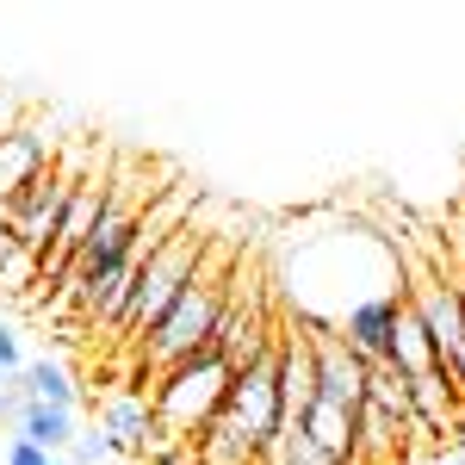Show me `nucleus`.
<instances>
[{"instance_id":"ddd939ff","label":"nucleus","mask_w":465,"mask_h":465,"mask_svg":"<svg viewBox=\"0 0 465 465\" xmlns=\"http://www.w3.org/2000/svg\"><path fill=\"white\" fill-rule=\"evenodd\" d=\"M391 366L403 372V379H422V372H434V348H429V329H422V317L410 311V298H403V311H397V335H391Z\"/></svg>"},{"instance_id":"4468645a","label":"nucleus","mask_w":465,"mask_h":465,"mask_svg":"<svg viewBox=\"0 0 465 465\" xmlns=\"http://www.w3.org/2000/svg\"><path fill=\"white\" fill-rule=\"evenodd\" d=\"M25 397L44 403V410H74V379L63 360H25Z\"/></svg>"},{"instance_id":"7ed1b4c3","label":"nucleus","mask_w":465,"mask_h":465,"mask_svg":"<svg viewBox=\"0 0 465 465\" xmlns=\"http://www.w3.org/2000/svg\"><path fill=\"white\" fill-rule=\"evenodd\" d=\"M199 261H205V236H199V223H186L174 230L162 249L143 261V273H137V292H131V311H124V335H149L155 322L168 317V304L180 298V286L199 273Z\"/></svg>"},{"instance_id":"39448f33","label":"nucleus","mask_w":465,"mask_h":465,"mask_svg":"<svg viewBox=\"0 0 465 465\" xmlns=\"http://www.w3.org/2000/svg\"><path fill=\"white\" fill-rule=\"evenodd\" d=\"M397 311H403V292H379V298H366L354 304L348 317L335 322V335L354 348L366 366H391V335H397Z\"/></svg>"},{"instance_id":"0eeeda50","label":"nucleus","mask_w":465,"mask_h":465,"mask_svg":"<svg viewBox=\"0 0 465 465\" xmlns=\"http://www.w3.org/2000/svg\"><path fill=\"white\" fill-rule=\"evenodd\" d=\"M317 403V354H311V335H286L280 341V416L286 429H298Z\"/></svg>"},{"instance_id":"f257e3e1","label":"nucleus","mask_w":465,"mask_h":465,"mask_svg":"<svg viewBox=\"0 0 465 465\" xmlns=\"http://www.w3.org/2000/svg\"><path fill=\"white\" fill-rule=\"evenodd\" d=\"M230 280H236V273H223L212 254H205V261H199V273H193V280L180 286V298L168 304V317L143 335L149 360H155L162 372H174L180 360H193V354H205V348H212L217 317H223V298H230Z\"/></svg>"},{"instance_id":"dca6fc26","label":"nucleus","mask_w":465,"mask_h":465,"mask_svg":"<svg viewBox=\"0 0 465 465\" xmlns=\"http://www.w3.org/2000/svg\"><path fill=\"white\" fill-rule=\"evenodd\" d=\"M106 460H118V447H112V434H106V429H87V434H74L69 465H106Z\"/></svg>"},{"instance_id":"f3484780","label":"nucleus","mask_w":465,"mask_h":465,"mask_svg":"<svg viewBox=\"0 0 465 465\" xmlns=\"http://www.w3.org/2000/svg\"><path fill=\"white\" fill-rule=\"evenodd\" d=\"M0 372H25V354H19V329L0 317Z\"/></svg>"},{"instance_id":"20e7f679","label":"nucleus","mask_w":465,"mask_h":465,"mask_svg":"<svg viewBox=\"0 0 465 465\" xmlns=\"http://www.w3.org/2000/svg\"><path fill=\"white\" fill-rule=\"evenodd\" d=\"M74 186H81L74 168H50L44 180H32V186L6 205V230H13V242L32 254V261H44V249L56 242V230H63V217H69V205H74Z\"/></svg>"},{"instance_id":"9d476101","label":"nucleus","mask_w":465,"mask_h":465,"mask_svg":"<svg viewBox=\"0 0 465 465\" xmlns=\"http://www.w3.org/2000/svg\"><path fill=\"white\" fill-rule=\"evenodd\" d=\"M100 429L112 434V447H118V453H143L149 429H155V416H149V397H131V391L106 397V410H100Z\"/></svg>"},{"instance_id":"9b49d317","label":"nucleus","mask_w":465,"mask_h":465,"mask_svg":"<svg viewBox=\"0 0 465 465\" xmlns=\"http://www.w3.org/2000/svg\"><path fill=\"white\" fill-rule=\"evenodd\" d=\"M298 429L322 447V460L354 465V416H348V410H335V403H322V397H317V403H311V416H304Z\"/></svg>"},{"instance_id":"1a4fd4ad","label":"nucleus","mask_w":465,"mask_h":465,"mask_svg":"<svg viewBox=\"0 0 465 465\" xmlns=\"http://www.w3.org/2000/svg\"><path fill=\"white\" fill-rule=\"evenodd\" d=\"M193 460L199 465H261V453H254L249 434L230 422V410H217L212 422L199 429V440H193Z\"/></svg>"},{"instance_id":"a211bd4d","label":"nucleus","mask_w":465,"mask_h":465,"mask_svg":"<svg viewBox=\"0 0 465 465\" xmlns=\"http://www.w3.org/2000/svg\"><path fill=\"white\" fill-rule=\"evenodd\" d=\"M0 465H63L56 460V453H37L32 440H19V434H13V440H6V460Z\"/></svg>"},{"instance_id":"6e6552de","label":"nucleus","mask_w":465,"mask_h":465,"mask_svg":"<svg viewBox=\"0 0 465 465\" xmlns=\"http://www.w3.org/2000/svg\"><path fill=\"white\" fill-rule=\"evenodd\" d=\"M403 422L385 416L379 403H360L354 410V465H397L403 460Z\"/></svg>"},{"instance_id":"f8f14e48","label":"nucleus","mask_w":465,"mask_h":465,"mask_svg":"<svg viewBox=\"0 0 465 465\" xmlns=\"http://www.w3.org/2000/svg\"><path fill=\"white\" fill-rule=\"evenodd\" d=\"M74 410H44V403H25V416H19V440H32L37 453H69L74 447Z\"/></svg>"},{"instance_id":"2eb2a0df","label":"nucleus","mask_w":465,"mask_h":465,"mask_svg":"<svg viewBox=\"0 0 465 465\" xmlns=\"http://www.w3.org/2000/svg\"><path fill=\"white\" fill-rule=\"evenodd\" d=\"M366 403H379L385 416L410 422V379L397 366H366Z\"/></svg>"},{"instance_id":"f03ea898","label":"nucleus","mask_w":465,"mask_h":465,"mask_svg":"<svg viewBox=\"0 0 465 465\" xmlns=\"http://www.w3.org/2000/svg\"><path fill=\"white\" fill-rule=\"evenodd\" d=\"M230 360L217 354V348H205V354L180 360L174 372L155 385V397H149V416H155V429L180 434L186 447L199 440V429L212 422L217 410H223V397H230Z\"/></svg>"},{"instance_id":"423d86ee","label":"nucleus","mask_w":465,"mask_h":465,"mask_svg":"<svg viewBox=\"0 0 465 465\" xmlns=\"http://www.w3.org/2000/svg\"><path fill=\"white\" fill-rule=\"evenodd\" d=\"M44 174H50V137L32 131V124L0 131V205H13V199Z\"/></svg>"}]
</instances>
